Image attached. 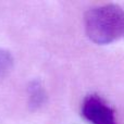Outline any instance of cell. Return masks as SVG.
<instances>
[{
  "label": "cell",
  "mask_w": 124,
  "mask_h": 124,
  "mask_svg": "<svg viewBox=\"0 0 124 124\" xmlns=\"http://www.w3.org/2000/svg\"><path fill=\"white\" fill-rule=\"evenodd\" d=\"M87 36L98 45L111 44L124 38V9L118 4H102L85 14Z\"/></svg>",
  "instance_id": "cell-1"
},
{
  "label": "cell",
  "mask_w": 124,
  "mask_h": 124,
  "mask_svg": "<svg viewBox=\"0 0 124 124\" xmlns=\"http://www.w3.org/2000/svg\"><path fill=\"white\" fill-rule=\"evenodd\" d=\"M13 65V58L8 50L0 49V79L8 75Z\"/></svg>",
  "instance_id": "cell-4"
},
{
  "label": "cell",
  "mask_w": 124,
  "mask_h": 124,
  "mask_svg": "<svg viewBox=\"0 0 124 124\" xmlns=\"http://www.w3.org/2000/svg\"><path fill=\"white\" fill-rule=\"evenodd\" d=\"M28 103L33 110L40 108L46 101V93L40 81L35 79L28 85Z\"/></svg>",
  "instance_id": "cell-3"
},
{
  "label": "cell",
  "mask_w": 124,
  "mask_h": 124,
  "mask_svg": "<svg viewBox=\"0 0 124 124\" xmlns=\"http://www.w3.org/2000/svg\"><path fill=\"white\" fill-rule=\"evenodd\" d=\"M82 113L93 124H118L114 111L97 96H89L84 100Z\"/></svg>",
  "instance_id": "cell-2"
}]
</instances>
